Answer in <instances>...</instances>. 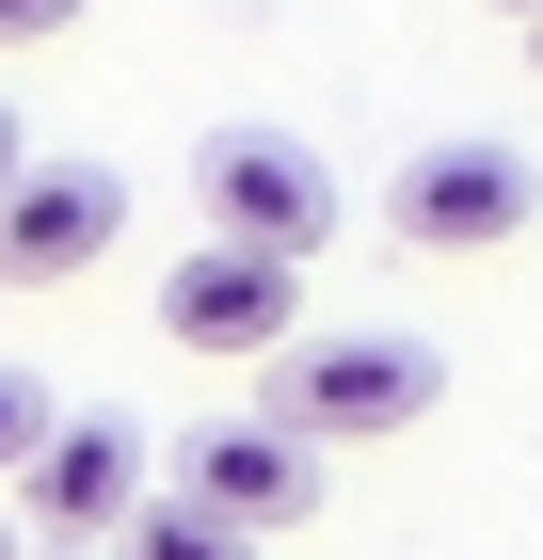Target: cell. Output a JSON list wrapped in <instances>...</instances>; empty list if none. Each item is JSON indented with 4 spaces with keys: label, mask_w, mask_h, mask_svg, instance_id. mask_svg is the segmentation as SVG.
Listing matches in <instances>:
<instances>
[{
    "label": "cell",
    "mask_w": 543,
    "mask_h": 560,
    "mask_svg": "<svg viewBox=\"0 0 543 560\" xmlns=\"http://www.w3.org/2000/svg\"><path fill=\"white\" fill-rule=\"evenodd\" d=\"M432 400H448V352L400 337V320H352V337H304L288 369H272V417L320 432V448H368V432H416Z\"/></svg>",
    "instance_id": "obj_1"
},
{
    "label": "cell",
    "mask_w": 543,
    "mask_h": 560,
    "mask_svg": "<svg viewBox=\"0 0 543 560\" xmlns=\"http://www.w3.org/2000/svg\"><path fill=\"white\" fill-rule=\"evenodd\" d=\"M543 209V161L496 129H448V144H400V176H383V224L416 241V257H496V241H528Z\"/></svg>",
    "instance_id": "obj_2"
},
{
    "label": "cell",
    "mask_w": 543,
    "mask_h": 560,
    "mask_svg": "<svg viewBox=\"0 0 543 560\" xmlns=\"http://www.w3.org/2000/svg\"><path fill=\"white\" fill-rule=\"evenodd\" d=\"M161 337L209 352V369H288L304 352V257H256V241H192L161 272Z\"/></svg>",
    "instance_id": "obj_3"
},
{
    "label": "cell",
    "mask_w": 543,
    "mask_h": 560,
    "mask_svg": "<svg viewBox=\"0 0 543 560\" xmlns=\"http://www.w3.org/2000/svg\"><path fill=\"white\" fill-rule=\"evenodd\" d=\"M192 192H209V241H256V257H320L335 241V176L288 129H209L192 144Z\"/></svg>",
    "instance_id": "obj_4"
},
{
    "label": "cell",
    "mask_w": 543,
    "mask_h": 560,
    "mask_svg": "<svg viewBox=\"0 0 543 560\" xmlns=\"http://www.w3.org/2000/svg\"><path fill=\"white\" fill-rule=\"evenodd\" d=\"M320 432H288L272 417V400H256V417H209L192 432V448H176V497H209V513H240V528H304L320 513Z\"/></svg>",
    "instance_id": "obj_5"
},
{
    "label": "cell",
    "mask_w": 543,
    "mask_h": 560,
    "mask_svg": "<svg viewBox=\"0 0 543 560\" xmlns=\"http://www.w3.org/2000/svg\"><path fill=\"white\" fill-rule=\"evenodd\" d=\"M16 513H33L48 545H128V528H144V432L128 417H64L48 465L16 480Z\"/></svg>",
    "instance_id": "obj_6"
},
{
    "label": "cell",
    "mask_w": 543,
    "mask_h": 560,
    "mask_svg": "<svg viewBox=\"0 0 543 560\" xmlns=\"http://www.w3.org/2000/svg\"><path fill=\"white\" fill-rule=\"evenodd\" d=\"M128 241V176L113 161H33V192L0 209V289H64Z\"/></svg>",
    "instance_id": "obj_7"
},
{
    "label": "cell",
    "mask_w": 543,
    "mask_h": 560,
    "mask_svg": "<svg viewBox=\"0 0 543 560\" xmlns=\"http://www.w3.org/2000/svg\"><path fill=\"white\" fill-rule=\"evenodd\" d=\"M128 560H256V528H240V513H209V497H144Z\"/></svg>",
    "instance_id": "obj_8"
},
{
    "label": "cell",
    "mask_w": 543,
    "mask_h": 560,
    "mask_svg": "<svg viewBox=\"0 0 543 560\" xmlns=\"http://www.w3.org/2000/svg\"><path fill=\"white\" fill-rule=\"evenodd\" d=\"M48 432H64V417H48V385H33V369H0V480H33Z\"/></svg>",
    "instance_id": "obj_9"
},
{
    "label": "cell",
    "mask_w": 543,
    "mask_h": 560,
    "mask_svg": "<svg viewBox=\"0 0 543 560\" xmlns=\"http://www.w3.org/2000/svg\"><path fill=\"white\" fill-rule=\"evenodd\" d=\"M64 16H96V0H0V48H48Z\"/></svg>",
    "instance_id": "obj_10"
},
{
    "label": "cell",
    "mask_w": 543,
    "mask_h": 560,
    "mask_svg": "<svg viewBox=\"0 0 543 560\" xmlns=\"http://www.w3.org/2000/svg\"><path fill=\"white\" fill-rule=\"evenodd\" d=\"M16 192H33V144H16V113H0V209H16Z\"/></svg>",
    "instance_id": "obj_11"
},
{
    "label": "cell",
    "mask_w": 543,
    "mask_h": 560,
    "mask_svg": "<svg viewBox=\"0 0 543 560\" xmlns=\"http://www.w3.org/2000/svg\"><path fill=\"white\" fill-rule=\"evenodd\" d=\"M0 560H48V545H16V513H0Z\"/></svg>",
    "instance_id": "obj_12"
},
{
    "label": "cell",
    "mask_w": 543,
    "mask_h": 560,
    "mask_svg": "<svg viewBox=\"0 0 543 560\" xmlns=\"http://www.w3.org/2000/svg\"><path fill=\"white\" fill-rule=\"evenodd\" d=\"M48 560H128V545H48Z\"/></svg>",
    "instance_id": "obj_13"
},
{
    "label": "cell",
    "mask_w": 543,
    "mask_h": 560,
    "mask_svg": "<svg viewBox=\"0 0 543 560\" xmlns=\"http://www.w3.org/2000/svg\"><path fill=\"white\" fill-rule=\"evenodd\" d=\"M496 16H528V33H543V0H496Z\"/></svg>",
    "instance_id": "obj_14"
},
{
    "label": "cell",
    "mask_w": 543,
    "mask_h": 560,
    "mask_svg": "<svg viewBox=\"0 0 543 560\" xmlns=\"http://www.w3.org/2000/svg\"><path fill=\"white\" fill-rule=\"evenodd\" d=\"M528 65H543V33H528Z\"/></svg>",
    "instance_id": "obj_15"
}]
</instances>
